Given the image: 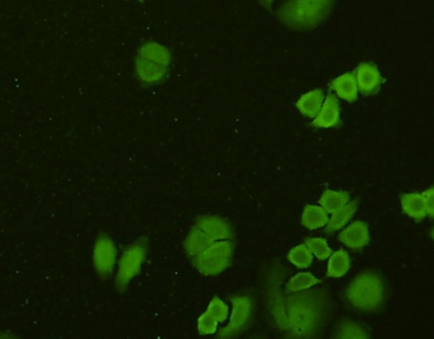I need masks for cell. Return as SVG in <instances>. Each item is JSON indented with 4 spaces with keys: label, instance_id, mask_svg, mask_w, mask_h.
Here are the masks:
<instances>
[{
    "label": "cell",
    "instance_id": "obj_1",
    "mask_svg": "<svg viewBox=\"0 0 434 339\" xmlns=\"http://www.w3.org/2000/svg\"><path fill=\"white\" fill-rule=\"evenodd\" d=\"M335 0H286L278 17L287 27L309 30L318 26L330 15Z\"/></svg>",
    "mask_w": 434,
    "mask_h": 339
},
{
    "label": "cell",
    "instance_id": "obj_2",
    "mask_svg": "<svg viewBox=\"0 0 434 339\" xmlns=\"http://www.w3.org/2000/svg\"><path fill=\"white\" fill-rule=\"evenodd\" d=\"M233 228L229 221L217 216H202L195 221L187 235L184 248L187 255L192 258L206 246L218 240L233 239Z\"/></svg>",
    "mask_w": 434,
    "mask_h": 339
},
{
    "label": "cell",
    "instance_id": "obj_3",
    "mask_svg": "<svg viewBox=\"0 0 434 339\" xmlns=\"http://www.w3.org/2000/svg\"><path fill=\"white\" fill-rule=\"evenodd\" d=\"M347 301L362 311H374L385 299L384 281L376 272H362L357 276L346 290Z\"/></svg>",
    "mask_w": 434,
    "mask_h": 339
},
{
    "label": "cell",
    "instance_id": "obj_4",
    "mask_svg": "<svg viewBox=\"0 0 434 339\" xmlns=\"http://www.w3.org/2000/svg\"><path fill=\"white\" fill-rule=\"evenodd\" d=\"M323 301L318 294H299L289 301V324L299 336L311 335L319 325Z\"/></svg>",
    "mask_w": 434,
    "mask_h": 339
},
{
    "label": "cell",
    "instance_id": "obj_5",
    "mask_svg": "<svg viewBox=\"0 0 434 339\" xmlns=\"http://www.w3.org/2000/svg\"><path fill=\"white\" fill-rule=\"evenodd\" d=\"M149 255V244L145 238L126 246L119 255L115 271V283L119 291L127 289L141 274Z\"/></svg>",
    "mask_w": 434,
    "mask_h": 339
},
{
    "label": "cell",
    "instance_id": "obj_6",
    "mask_svg": "<svg viewBox=\"0 0 434 339\" xmlns=\"http://www.w3.org/2000/svg\"><path fill=\"white\" fill-rule=\"evenodd\" d=\"M234 243L233 239L218 240L206 246L198 255L192 257V263L200 274L217 276L229 269L232 263Z\"/></svg>",
    "mask_w": 434,
    "mask_h": 339
},
{
    "label": "cell",
    "instance_id": "obj_7",
    "mask_svg": "<svg viewBox=\"0 0 434 339\" xmlns=\"http://www.w3.org/2000/svg\"><path fill=\"white\" fill-rule=\"evenodd\" d=\"M119 252L115 240L107 235L98 237L92 250V263L100 278H108L115 274Z\"/></svg>",
    "mask_w": 434,
    "mask_h": 339
},
{
    "label": "cell",
    "instance_id": "obj_8",
    "mask_svg": "<svg viewBox=\"0 0 434 339\" xmlns=\"http://www.w3.org/2000/svg\"><path fill=\"white\" fill-rule=\"evenodd\" d=\"M232 311L230 313L229 324L219 331L220 337H232L243 331L248 322L251 320L252 304L251 298L248 296H236L232 298Z\"/></svg>",
    "mask_w": 434,
    "mask_h": 339
},
{
    "label": "cell",
    "instance_id": "obj_9",
    "mask_svg": "<svg viewBox=\"0 0 434 339\" xmlns=\"http://www.w3.org/2000/svg\"><path fill=\"white\" fill-rule=\"evenodd\" d=\"M134 73L141 85L151 88L163 84L168 78L170 69L137 56L134 59Z\"/></svg>",
    "mask_w": 434,
    "mask_h": 339
},
{
    "label": "cell",
    "instance_id": "obj_10",
    "mask_svg": "<svg viewBox=\"0 0 434 339\" xmlns=\"http://www.w3.org/2000/svg\"><path fill=\"white\" fill-rule=\"evenodd\" d=\"M355 80L359 91L362 95H376L380 90L383 84V77L377 65L372 63H362L355 70Z\"/></svg>",
    "mask_w": 434,
    "mask_h": 339
},
{
    "label": "cell",
    "instance_id": "obj_11",
    "mask_svg": "<svg viewBox=\"0 0 434 339\" xmlns=\"http://www.w3.org/2000/svg\"><path fill=\"white\" fill-rule=\"evenodd\" d=\"M340 123V105L337 97L328 95L320 107L318 115L313 118L312 125L319 129H331Z\"/></svg>",
    "mask_w": 434,
    "mask_h": 339
},
{
    "label": "cell",
    "instance_id": "obj_12",
    "mask_svg": "<svg viewBox=\"0 0 434 339\" xmlns=\"http://www.w3.org/2000/svg\"><path fill=\"white\" fill-rule=\"evenodd\" d=\"M339 240L352 250H360L369 243V226L364 221H355L346 225L340 232Z\"/></svg>",
    "mask_w": 434,
    "mask_h": 339
},
{
    "label": "cell",
    "instance_id": "obj_13",
    "mask_svg": "<svg viewBox=\"0 0 434 339\" xmlns=\"http://www.w3.org/2000/svg\"><path fill=\"white\" fill-rule=\"evenodd\" d=\"M137 56L156 63L159 65L170 69L172 63L171 51L166 46L156 42H147L141 44L137 51Z\"/></svg>",
    "mask_w": 434,
    "mask_h": 339
},
{
    "label": "cell",
    "instance_id": "obj_14",
    "mask_svg": "<svg viewBox=\"0 0 434 339\" xmlns=\"http://www.w3.org/2000/svg\"><path fill=\"white\" fill-rule=\"evenodd\" d=\"M401 209L408 217L415 221H421L425 217H430L426 197L423 194H406L401 197Z\"/></svg>",
    "mask_w": 434,
    "mask_h": 339
},
{
    "label": "cell",
    "instance_id": "obj_15",
    "mask_svg": "<svg viewBox=\"0 0 434 339\" xmlns=\"http://www.w3.org/2000/svg\"><path fill=\"white\" fill-rule=\"evenodd\" d=\"M331 88L337 97L348 103H353L358 98V85L353 73H344L337 77L332 81Z\"/></svg>",
    "mask_w": 434,
    "mask_h": 339
},
{
    "label": "cell",
    "instance_id": "obj_16",
    "mask_svg": "<svg viewBox=\"0 0 434 339\" xmlns=\"http://www.w3.org/2000/svg\"><path fill=\"white\" fill-rule=\"evenodd\" d=\"M324 91L316 88V90L307 92L303 97H300V100L297 102V109L300 113L306 116V117L314 118L318 115L320 107L324 103Z\"/></svg>",
    "mask_w": 434,
    "mask_h": 339
},
{
    "label": "cell",
    "instance_id": "obj_17",
    "mask_svg": "<svg viewBox=\"0 0 434 339\" xmlns=\"http://www.w3.org/2000/svg\"><path fill=\"white\" fill-rule=\"evenodd\" d=\"M357 209H358L357 202H348L341 209L337 210L332 214L331 218H328V224L325 225L326 232L335 233L344 229L355 216Z\"/></svg>",
    "mask_w": 434,
    "mask_h": 339
},
{
    "label": "cell",
    "instance_id": "obj_18",
    "mask_svg": "<svg viewBox=\"0 0 434 339\" xmlns=\"http://www.w3.org/2000/svg\"><path fill=\"white\" fill-rule=\"evenodd\" d=\"M328 274L332 278H340L351 269V257L348 252L343 249L332 252L328 257Z\"/></svg>",
    "mask_w": 434,
    "mask_h": 339
},
{
    "label": "cell",
    "instance_id": "obj_19",
    "mask_svg": "<svg viewBox=\"0 0 434 339\" xmlns=\"http://www.w3.org/2000/svg\"><path fill=\"white\" fill-rule=\"evenodd\" d=\"M328 214L323 206L307 205L301 216V223L306 229H321L328 224Z\"/></svg>",
    "mask_w": 434,
    "mask_h": 339
},
{
    "label": "cell",
    "instance_id": "obj_20",
    "mask_svg": "<svg viewBox=\"0 0 434 339\" xmlns=\"http://www.w3.org/2000/svg\"><path fill=\"white\" fill-rule=\"evenodd\" d=\"M350 202V195L344 191L326 190L320 197V205L328 214H333Z\"/></svg>",
    "mask_w": 434,
    "mask_h": 339
},
{
    "label": "cell",
    "instance_id": "obj_21",
    "mask_svg": "<svg viewBox=\"0 0 434 339\" xmlns=\"http://www.w3.org/2000/svg\"><path fill=\"white\" fill-rule=\"evenodd\" d=\"M319 283V279L311 272H300L289 279V282L286 285V290L289 292H300V291L311 289Z\"/></svg>",
    "mask_w": 434,
    "mask_h": 339
},
{
    "label": "cell",
    "instance_id": "obj_22",
    "mask_svg": "<svg viewBox=\"0 0 434 339\" xmlns=\"http://www.w3.org/2000/svg\"><path fill=\"white\" fill-rule=\"evenodd\" d=\"M289 260L294 264V267H299V269H306V267H311V264H312V252L310 251V249L306 246V244L298 245L289 251Z\"/></svg>",
    "mask_w": 434,
    "mask_h": 339
},
{
    "label": "cell",
    "instance_id": "obj_23",
    "mask_svg": "<svg viewBox=\"0 0 434 339\" xmlns=\"http://www.w3.org/2000/svg\"><path fill=\"white\" fill-rule=\"evenodd\" d=\"M205 313H209L214 320H217L218 323L220 324V323H224V322L229 320V305L226 304L221 298L214 297L212 301H210L209 306H207V310H206Z\"/></svg>",
    "mask_w": 434,
    "mask_h": 339
},
{
    "label": "cell",
    "instance_id": "obj_24",
    "mask_svg": "<svg viewBox=\"0 0 434 339\" xmlns=\"http://www.w3.org/2000/svg\"><path fill=\"white\" fill-rule=\"evenodd\" d=\"M305 244L318 260H328V257L331 255V248L324 238H309V239H306Z\"/></svg>",
    "mask_w": 434,
    "mask_h": 339
},
{
    "label": "cell",
    "instance_id": "obj_25",
    "mask_svg": "<svg viewBox=\"0 0 434 339\" xmlns=\"http://www.w3.org/2000/svg\"><path fill=\"white\" fill-rule=\"evenodd\" d=\"M338 337L344 339L366 338V337H369V335L360 325L355 324V323H345L340 326Z\"/></svg>",
    "mask_w": 434,
    "mask_h": 339
},
{
    "label": "cell",
    "instance_id": "obj_26",
    "mask_svg": "<svg viewBox=\"0 0 434 339\" xmlns=\"http://www.w3.org/2000/svg\"><path fill=\"white\" fill-rule=\"evenodd\" d=\"M219 329V323L207 313L198 318V332L200 335H214Z\"/></svg>",
    "mask_w": 434,
    "mask_h": 339
},
{
    "label": "cell",
    "instance_id": "obj_27",
    "mask_svg": "<svg viewBox=\"0 0 434 339\" xmlns=\"http://www.w3.org/2000/svg\"><path fill=\"white\" fill-rule=\"evenodd\" d=\"M424 195L426 197L427 206H428V212H430V217H433V189H428V190L424 192Z\"/></svg>",
    "mask_w": 434,
    "mask_h": 339
},
{
    "label": "cell",
    "instance_id": "obj_28",
    "mask_svg": "<svg viewBox=\"0 0 434 339\" xmlns=\"http://www.w3.org/2000/svg\"><path fill=\"white\" fill-rule=\"evenodd\" d=\"M273 1H275V0H260V3H262V5H264L265 8H271V5H272Z\"/></svg>",
    "mask_w": 434,
    "mask_h": 339
},
{
    "label": "cell",
    "instance_id": "obj_29",
    "mask_svg": "<svg viewBox=\"0 0 434 339\" xmlns=\"http://www.w3.org/2000/svg\"><path fill=\"white\" fill-rule=\"evenodd\" d=\"M11 337H15V335H12V333H8V332H0V339L11 338Z\"/></svg>",
    "mask_w": 434,
    "mask_h": 339
},
{
    "label": "cell",
    "instance_id": "obj_30",
    "mask_svg": "<svg viewBox=\"0 0 434 339\" xmlns=\"http://www.w3.org/2000/svg\"><path fill=\"white\" fill-rule=\"evenodd\" d=\"M137 1H139V3H144V0H137Z\"/></svg>",
    "mask_w": 434,
    "mask_h": 339
}]
</instances>
